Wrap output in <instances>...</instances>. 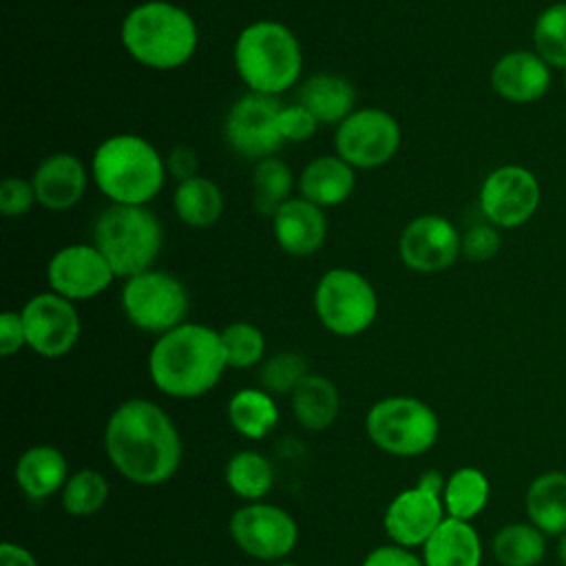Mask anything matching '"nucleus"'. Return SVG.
I'll use <instances>...</instances> for the list:
<instances>
[{
  "label": "nucleus",
  "instance_id": "nucleus-37",
  "mask_svg": "<svg viewBox=\"0 0 566 566\" xmlns=\"http://www.w3.org/2000/svg\"><path fill=\"white\" fill-rule=\"evenodd\" d=\"M318 128L316 117L298 102L283 104L279 113V133L283 137V144H298L314 137Z\"/></svg>",
  "mask_w": 566,
  "mask_h": 566
},
{
  "label": "nucleus",
  "instance_id": "nucleus-25",
  "mask_svg": "<svg viewBox=\"0 0 566 566\" xmlns=\"http://www.w3.org/2000/svg\"><path fill=\"white\" fill-rule=\"evenodd\" d=\"M526 513L528 522L535 524L544 535L566 533V473L546 471L539 473L526 489Z\"/></svg>",
  "mask_w": 566,
  "mask_h": 566
},
{
  "label": "nucleus",
  "instance_id": "nucleus-42",
  "mask_svg": "<svg viewBox=\"0 0 566 566\" xmlns=\"http://www.w3.org/2000/svg\"><path fill=\"white\" fill-rule=\"evenodd\" d=\"M197 170H199V157L190 146H175L168 153L166 172H168V177L177 179V184L197 177L199 175Z\"/></svg>",
  "mask_w": 566,
  "mask_h": 566
},
{
  "label": "nucleus",
  "instance_id": "nucleus-1",
  "mask_svg": "<svg viewBox=\"0 0 566 566\" xmlns=\"http://www.w3.org/2000/svg\"><path fill=\"white\" fill-rule=\"evenodd\" d=\"M104 449L115 471L142 486L168 482L181 462V438L175 422L146 398H130L111 413Z\"/></svg>",
  "mask_w": 566,
  "mask_h": 566
},
{
  "label": "nucleus",
  "instance_id": "nucleus-24",
  "mask_svg": "<svg viewBox=\"0 0 566 566\" xmlns=\"http://www.w3.org/2000/svg\"><path fill=\"white\" fill-rule=\"evenodd\" d=\"M298 104H303L318 124L338 126L356 111V88L338 73H314L301 84Z\"/></svg>",
  "mask_w": 566,
  "mask_h": 566
},
{
  "label": "nucleus",
  "instance_id": "nucleus-31",
  "mask_svg": "<svg viewBox=\"0 0 566 566\" xmlns=\"http://www.w3.org/2000/svg\"><path fill=\"white\" fill-rule=\"evenodd\" d=\"M292 168L276 155L256 161L252 172V203L263 217H272L292 195Z\"/></svg>",
  "mask_w": 566,
  "mask_h": 566
},
{
  "label": "nucleus",
  "instance_id": "nucleus-47",
  "mask_svg": "<svg viewBox=\"0 0 566 566\" xmlns=\"http://www.w3.org/2000/svg\"><path fill=\"white\" fill-rule=\"evenodd\" d=\"M564 88H566V69H564Z\"/></svg>",
  "mask_w": 566,
  "mask_h": 566
},
{
  "label": "nucleus",
  "instance_id": "nucleus-21",
  "mask_svg": "<svg viewBox=\"0 0 566 566\" xmlns=\"http://www.w3.org/2000/svg\"><path fill=\"white\" fill-rule=\"evenodd\" d=\"M298 197L318 208H334L345 203L356 188V168L343 157L318 155L305 164L298 175Z\"/></svg>",
  "mask_w": 566,
  "mask_h": 566
},
{
  "label": "nucleus",
  "instance_id": "nucleus-30",
  "mask_svg": "<svg viewBox=\"0 0 566 566\" xmlns=\"http://www.w3.org/2000/svg\"><path fill=\"white\" fill-rule=\"evenodd\" d=\"M491 551L502 566H537L546 555V535L531 522H513L493 535Z\"/></svg>",
  "mask_w": 566,
  "mask_h": 566
},
{
  "label": "nucleus",
  "instance_id": "nucleus-5",
  "mask_svg": "<svg viewBox=\"0 0 566 566\" xmlns=\"http://www.w3.org/2000/svg\"><path fill=\"white\" fill-rule=\"evenodd\" d=\"M237 75L252 93L279 97L303 73V49L294 31L279 20L245 24L232 49Z\"/></svg>",
  "mask_w": 566,
  "mask_h": 566
},
{
  "label": "nucleus",
  "instance_id": "nucleus-19",
  "mask_svg": "<svg viewBox=\"0 0 566 566\" xmlns=\"http://www.w3.org/2000/svg\"><path fill=\"white\" fill-rule=\"evenodd\" d=\"M272 234L276 245L290 256H310L327 239L325 210L303 197H290L272 214Z\"/></svg>",
  "mask_w": 566,
  "mask_h": 566
},
{
  "label": "nucleus",
  "instance_id": "nucleus-22",
  "mask_svg": "<svg viewBox=\"0 0 566 566\" xmlns=\"http://www.w3.org/2000/svg\"><path fill=\"white\" fill-rule=\"evenodd\" d=\"M13 475L29 500L42 502L64 489L69 464L60 449L51 444H33L18 458Z\"/></svg>",
  "mask_w": 566,
  "mask_h": 566
},
{
  "label": "nucleus",
  "instance_id": "nucleus-18",
  "mask_svg": "<svg viewBox=\"0 0 566 566\" xmlns=\"http://www.w3.org/2000/svg\"><path fill=\"white\" fill-rule=\"evenodd\" d=\"M38 203L51 212H64L80 203L88 186V170L73 153L44 157L31 177Z\"/></svg>",
  "mask_w": 566,
  "mask_h": 566
},
{
  "label": "nucleus",
  "instance_id": "nucleus-40",
  "mask_svg": "<svg viewBox=\"0 0 566 566\" xmlns=\"http://www.w3.org/2000/svg\"><path fill=\"white\" fill-rule=\"evenodd\" d=\"M22 347H27V334L22 325L20 312L7 310L0 316V354L2 356H13Z\"/></svg>",
  "mask_w": 566,
  "mask_h": 566
},
{
  "label": "nucleus",
  "instance_id": "nucleus-44",
  "mask_svg": "<svg viewBox=\"0 0 566 566\" xmlns=\"http://www.w3.org/2000/svg\"><path fill=\"white\" fill-rule=\"evenodd\" d=\"M444 482H447V480L442 478V473H438V471H424V473L418 478L416 486H420V489H424V491H429V493L442 495Z\"/></svg>",
  "mask_w": 566,
  "mask_h": 566
},
{
  "label": "nucleus",
  "instance_id": "nucleus-32",
  "mask_svg": "<svg viewBox=\"0 0 566 566\" xmlns=\"http://www.w3.org/2000/svg\"><path fill=\"white\" fill-rule=\"evenodd\" d=\"M226 482L241 500L259 502L274 484V469L263 453L245 449L228 460Z\"/></svg>",
  "mask_w": 566,
  "mask_h": 566
},
{
  "label": "nucleus",
  "instance_id": "nucleus-33",
  "mask_svg": "<svg viewBox=\"0 0 566 566\" xmlns=\"http://www.w3.org/2000/svg\"><path fill=\"white\" fill-rule=\"evenodd\" d=\"M108 500V482L95 469H82L69 475L62 489V509L73 517L95 515Z\"/></svg>",
  "mask_w": 566,
  "mask_h": 566
},
{
  "label": "nucleus",
  "instance_id": "nucleus-16",
  "mask_svg": "<svg viewBox=\"0 0 566 566\" xmlns=\"http://www.w3.org/2000/svg\"><path fill=\"white\" fill-rule=\"evenodd\" d=\"M115 279L111 263L95 243L64 245L53 252L46 263V283L51 292L73 303L99 296Z\"/></svg>",
  "mask_w": 566,
  "mask_h": 566
},
{
  "label": "nucleus",
  "instance_id": "nucleus-10",
  "mask_svg": "<svg viewBox=\"0 0 566 566\" xmlns=\"http://www.w3.org/2000/svg\"><path fill=\"white\" fill-rule=\"evenodd\" d=\"M281 108L283 102L272 95L248 91L237 97L223 119V139L228 148L252 161L276 155L283 146V137L279 133Z\"/></svg>",
  "mask_w": 566,
  "mask_h": 566
},
{
  "label": "nucleus",
  "instance_id": "nucleus-36",
  "mask_svg": "<svg viewBox=\"0 0 566 566\" xmlns=\"http://www.w3.org/2000/svg\"><path fill=\"white\" fill-rule=\"evenodd\" d=\"M310 374L305 356L298 352H279L265 358L259 367V382L261 389L268 394H290L301 385V380Z\"/></svg>",
  "mask_w": 566,
  "mask_h": 566
},
{
  "label": "nucleus",
  "instance_id": "nucleus-9",
  "mask_svg": "<svg viewBox=\"0 0 566 566\" xmlns=\"http://www.w3.org/2000/svg\"><path fill=\"white\" fill-rule=\"evenodd\" d=\"M119 303L130 325L161 336L186 323L190 294L175 274L150 268L124 279Z\"/></svg>",
  "mask_w": 566,
  "mask_h": 566
},
{
  "label": "nucleus",
  "instance_id": "nucleus-43",
  "mask_svg": "<svg viewBox=\"0 0 566 566\" xmlns=\"http://www.w3.org/2000/svg\"><path fill=\"white\" fill-rule=\"evenodd\" d=\"M0 566H38V559L29 548L13 542H4L0 546Z\"/></svg>",
  "mask_w": 566,
  "mask_h": 566
},
{
  "label": "nucleus",
  "instance_id": "nucleus-12",
  "mask_svg": "<svg viewBox=\"0 0 566 566\" xmlns=\"http://www.w3.org/2000/svg\"><path fill=\"white\" fill-rule=\"evenodd\" d=\"M230 535L245 555L261 562H279L296 546L298 526L285 509L259 500L232 513Z\"/></svg>",
  "mask_w": 566,
  "mask_h": 566
},
{
  "label": "nucleus",
  "instance_id": "nucleus-7",
  "mask_svg": "<svg viewBox=\"0 0 566 566\" xmlns=\"http://www.w3.org/2000/svg\"><path fill=\"white\" fill-rule=\"evenodd\" d=\"M369 440L389 455L413 458L429 451L440 433L436 411L413 396H389L365 416Z\"/></svg>",
  "mask_w": 566,
  "mask_h": 566
},
{
  "label": "nucleus",
  "instance_id": "nucleus-14",
  "mask_svg": "<svg viewBox=\"0 0 566 566\" xmlns=\"http://www.w3.org/2000/svg\"><path fill=\"white\" fill-rule=\"evenodd\" d=\"M20 316L27 334V347L42 358H60L69 354L82 332L75 303L51 290L31 296L22 305Z\"/></svg>",
  "mask_w": 566,
  "mask_h": 566
},
{
  "label": "nucleus",
  "instance_id": "nucleus-39",
  "mask_svg": "<svg viewBox=\"0 0 566 566\" xmlns=\"http://www.w3.org/2000/svg\"><path fill=\"white\" fill-rule=\"evenodd\" d=\"M500 250V234L495 226L480 223L462 234V256L469 261H489Z\"/></svg>",
  "mask_w": 566,
  "mask_h": 566
},
{
  "label": "nucleus",
  "instance_id": "nucleus-20",
  "mask_svg": "<svg viewBox=\"0 0 566 566\" xmlns=\"http://www.w3.org/2000/svg\"><path fill=\"white\" fill-rule=\"evenodd\" d=\"M491 86L504 102L531 104L546 95L551 66L535 51H511L493 64Z\"/></svg>",
  "mask_w": 566,
  "mask_h": 566
},
{
  "label": "nucleus",
  "instance_id": "nucleus-6",
  "mask_svg": "<svg viewBox=\"0 0 566 566\" xmlns=\"http://www.w3.org/2000/svg\"><path fill=\"white\" fill-rule=\"evenodd\" d=\"M93 243L115 276L128 279L153 268L164 248V228L146 206L111 203L93 223Z\"/></svg>",
  "mask_w": 566,
  "mask_h": 566
},
{
  "label": "nucleus",
  "instance_id": "nucleus-45",
  "mask_svg": "<svg viewBox=\"0 0 566 566\" xmlns=\"http://www.w3.org/2000/svg\"><path fill=\"white\" fill-rule=\"evenodd\" d=\"M557 557H559L562 566H566V533L559 535V542H557Z\"/></svg>",
  "mask_w": 566,
  "mask_h": 566
},
{
  "label": "nucleus",
  "instance_id": "nucleus-41",
  "mask_svg": "<svg viewBox=\"0 0 566 566\" xmlns=\"http://www.w3.org/2000/svg\"><path fill=\"white\" fill-rule=\"evenodd\" d=\"M363 566H424V562L405 546L385 544V546L374 548L365 557Z\"/></svg>",
  "mask_w": 566,
  "mask_h": 566
},
{
  "label": "nucleus",
  "instance_id": "nucleus-46",
  "mask_svg": "<svg viewBox=\"0 0 566 566\" xmlns=\"http://www.w3.org/2000/svg\"><path fill=\"white\" fill-rule=\"evenodd\" d=\"M276 566H298V564H292V562H279Z\"/></svg>",
  "mask_w": 566,
  "mask_h": 566
},
{
  "label": "nucleus",
  "instance_id": "nucleus-26",
  "mask_svg": "<svg viewBox=\"0 0 566 566\" xmlns=\"http://www.w3.org/2000/svg\"><path fill=\"white\" fill-rule=\"evenodd\" d=\"M172 210L188 228L203 230L214 226L223 214V192L210 177L197 175L179 181L172 192Z\"/></svg>",
  "mask_w": 566,
  "mask_h": 566
},
{
  "label": "nucleus",
  "instance_id": "nucleus-15",
  "mask_svg": "<svg viewBox=\"0 0 566 566\" xmlns=\"http://www.w3.org/2000/svg\"><path fill=\"white\" fill-rule=\"evenodd\" d=\"M462 254V234L442 214H418L400 232L398 256L418 274L451 268Z\"/></svg>",
  "mask_w": 566,
  "mask_h": 566
},
{
  "label": "nucleus",
  "instance_id": "nucleus-38",
  "mask_svg": "<svg viewBox=\"0 0 566 566\" xmlns=\"http://www.w3.org/2000/svg\"><path fill=\"white\" fill-rule=\"evenodd\" d=\"M38 203L31 179L7 177L0 184V212L4 217H22Z\"/></svg>",
  "mask_w": 566,
  "mask_h": 566
},
{
  "label": "nucleus",
  "instance_id": "nucleus-23",
  "mask_svg": "<svg viewBox=\"0 0 566 566\" xmlns=\"http://www.w3.org/2000/svg\"><path fill=\"white\" fill-rule=\"evenodd\" d=\"M424 566H480L482 542L471 522L444 517L422 544Z\"/></svg>",
  "mask_w": 566,
  "mask_h": 566
},
{
  "label": "nucleus",
  "instance_id": "nucleus-17",
  "mask_svg": "<svg viewBox=\"0 0 566 566\" xmlns=\"http://www.w3.org/2000/svg\"><path fill=\"white\" fill-rule=\"evenodd\" d=\"M447 517L442 495L429 493L420 486L400 491L387 506L382 526L387 537L405 548L422 546L431 533Z\"/></svg>",
  "mask_w": 566,
  "mask_h": 566
},
{
  "label": "nucleus",
  "instance_id": "nucleus-4",
  "mask_svg": "<svg viewBox=\"0 0 566 566\" xmlns=\"http://www.w3.org/2000/svg\"><path fill=\"white\" fill-rule=\"evenodd\" d=\"M166 177V159L135 133L106 137L91 159V179L111 203L146 206L159 195Z\"/></svg>",
  "mask_w": 566,
  "mask_h": 566
},
{
  "label": "nucleus",
  "instance_id": "nucleus-3",
  "mask_svg": "<svg viewBox=\"0 0 566 566\" xmlns=\"http://www.w3.org/2000/svg\"><path fill=\"white\" fill-rule=\"evenodd\" d=\"M126 53L153 71H175L197 51L199 29L195 18L170 0L135 4L119 29Z\"/></svg>",
  "mask_w": 566,
  "mask_h": 566
},
{
  "label": "nucleus",
  "instance_id": "nucleus-35",
  "mask_svg": "<svg viewBox=\"0 0 566 566\" xmlns=\"http://www.w3.org/2000/svg\"><path fill=\"white\" fill-rule=\"evenodd\" d=\"M219 336H221L228 367L248 369V367L263 363L265 336L256 325H252L248 321H234V323L226 325L219 332Z\"/></svg>",
  "mask_w": 566,
  "mask_h": 566
},
{
  "label": "nucleus",
  "instance_id": "nucleus-8",
  "mask_svg": "<svg viewBox=\"0 0 566 566\" xmlns=\"http://www.w3.org/2000/svg\"><path fill=\"white\" fill-rule=\"evenodd\" d=\"M314 312L327 332L352 338L374 325L378 296L374 285L358 270L329 268L316 281Z\"/></svg>",
  "mask_w": 566,
  "mask_h": 566
},
{
  "label": "nucleus",
  "instance_id": "nucleus-13",
  "mask_svg": "<svg viewBox=\"0 0 566 566\" xmlns=\"http://www.w3.org/2000/svg\"><path fill=\"white\" fill-rule=\"evenodd\" d=\"M539 197L537 177L524 166L506 164L486 175L478 203L491 226L517 228L537 212Z\"/></svg>",
  "mask_w": 566,
  "mask_h": 566
},
{
  "label": "nucleus",
  "instance_id": "nucleus-11",
  "mask_svg": "<svg viewBox=\"0 0 566 566\" xmlns=\"http://www.w3.org/2000/svg\"><path fill=\"white\" fill-rule=\"evenodd\" d=\"M402 142L398 119L378 106L356 108L334 133V150L354 168H378L394 159Z\"/></svg>",
  "mask_w": 566,
  "mask_h": 566
},
{
  "label": "nucleus",
  "instance_id": "nucleus-28",
  "mask_svg": "<svg viewBox=\"0 0 566 566\" xmlns=\"http://www.w3.org/2000/svg\"><path fill=\"white\" fill-rule=\"evenodd\" d=\"M228 420L237 433L250 440L265 438L279 422V407L265 389L245 387L228 400Z\"/></svg>",
  "mask_w": 566,
  "mask_h": 566
},
{
  "label": "nucleus",
  "instance_id": "nucleus-27",
  "mask_svg": "<svg viewBox=\"0 0 566 566\" xmlns=\"http://www.w3.org/2000/svg\"><path fill=\"white\" fill-rule=\"evenodd\" d=\"M338 409V389L329 378L321 374H307L292 391V413L296 422L310 431H323L332 427Z\"/></svg>",
  "mask_w": 566,
  "mask_h": 566
},
{
  "label": "nucleus",
  "instance_id": "nucleus-2",
  "mask_svg": "<svg viewBox=\"0 0 566 566\" xmlns=\"http://www.w3.org/2000/svg\"><path fill=\"white\" fill-rule=\"evenodd\" d=\"M228 367L221 336L203 323H181L157 336L148 354L153 385L170 398L208 394Z\"/></svg>",
  "mask_w": 566,
  "mask_h": 566
},
{
  "label": "nucleus",
  "instance_id": "nucleus-29",
  "mask_svg": "<svg viewBox=\"0 0 566 566\" xmlns=\"http://www.w3.org/2000/svg\"><path fill=\"white\" fill-rule=\"evenodd\" d=\"M489 493H491L489 478L480 469L475 467L455 469L447 478L444 491H442V504H444L447 517L471 522L484 511L489 502Z\"/></svg>",
  "mask_w": 566,
  "mask_h": 566
},
{
  "label": "nucleus",
  "instance_id": "nucleus-34",
  "mask_svg": "<svg viewBox=\"0 0 566 566\" xmlns=\"http://www.w3.org/2000/svg\"><path fill=\"white\" fill-rule=\"evenodd\" d=\"M533 46L548 66L566 69V2H555L537 15Z\"/></svg>",
  "mask_w": 566,
  "mask_h": 566
}]
</instances>
